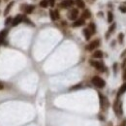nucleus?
<instances>
[{
	"instance_id": "f257e3e1",
	"label": "nucleus",
	"mask_w": 126,
	"mask_h": 126,
	"mask_svg": "<svg viewBox=\"0 0 126 126\" xmlns=\"http://www.w3.org/2000/svg\"><path fill=\"white\" fill-rule=\"evenodd\" d=\"M91 81H92L93 85L95 86L96 87H98V88H103V87H105V86H106V81H105L102 78L97 77V76L93 77Z\"/></svg>"
},
{
	"instance_id": "f03ea898",
	"label": "nucleus",
	"mask_w": 126,
	"mask_h": 126,
	"mask_svg": "<svg viewBox=\"0 0 126 126\" xmlns=\"http://www.w3.org/2000/svg\"><path fill=\"white\" fill-rule=\"evenodd\" d=\"M89 63H90V65H91V66H93L95 69H97L98 71L104 72V70H105V66H104V64H103L102 62H100V61L90 60V61H89Z\"/></svg>"
},
{
	"instance_id": "7ed1b4c3",
	"label": "nucleus",
	"mask_w": 126,
	"mask_h": 126,
	"mask_svg": "<svg viewBox=\"0 0 126 126\" xmlns=\"http://www.w3.org/2000/svg\"><path fill=\"white\" fill-rule=\"evenodd\" d=\"M99 45H100V40H94L86 47V50L91 51L93 50H95L97 47H99Z\"/></svg>"
},
{
	"instance_id": "20e7f679",
	"label": "nucleus",
	"mask_w": 126,
	"mask_h": 126,
	"mask_svg": "<svg viewBox=\"0 0 126 126\" xmlns=\"http://www.w3.org/2000/svg\"><path fill=\"white\" fill-rule=\"evenodd\" d=\"M113 110H114V112H117L118 115H120L122 113V104H121V102L118 101V99H117V101L115 102L114 105H113Z\"/></svg>"
},
{
	"instance_id": "39448f33",
	"label": "nucleus",
	"mask_w": 126,
	"mask_h": 126,
	"mask_svg": "<svg viewBox=\"0 0 126 126\" xmlns=\"http://www.w3.org/2000/svg\"><path fill=\"white\" fill-rule=\"evenodd\" d=\"M99 97H100V104H101V108H108L109 107V105H110V103H109V100L105 97V96H103L102 94H99Z\"/></svg>"
},
{
	"instance_id": "423d86ee",
	"label": "nucleus",
	"mask_w": 126,
	"mask_h": 126,
	"mask_svg": "<svg viewBox=\"0 0 126 126\" xmlns=\"http://www.w3.org/2000/svg\"><path fill=\"white\" fill-rule=\"evenodd\" d=\"M78 16H79V11L77 9H72L71 11L69 12V14H68V18L71 20H76Z\"/></svg>"
},
{
	"instance_id": "0eeeda50",
	"label": "nucleus",
	"mask_w": 126,
	"mask_h": 126,
	"mask_svg": "<svg viewBox=\"0 0 126 126\" xmlns=\"http://www.w3.org/2000/svg\"><path fill=\"white\" fill-rule=\"evenodd\" d=\"M23 20V17L22 15H18L15 18H13V22H12V25L13 26H17L18 23H20Z\"/></svg>"
},
{
	"instance_id": "6e6552de",
	"label": "nucleus",
	"mask_w": 126,
	"mask_h": 126,
	"mask_svg": "<svg viewBox=\"0 0 126 126\" xmlns=\"http://www.w3.org/2000/svg\"><path fill=\"white\" fill-rule=\"evenodd\" d=\"M75 3L74 0H63L61 2V7L62 8H69L71 6H73Z\"/></svg>"
},
{
	"instance_id": "1a4fd4ad",
	"label": "nucleus",
	"mask_w": 126,
	"mask_h": 126,
	"mask_svg": "<svg viewBox=\"0 0 126 126\" xmlns=\"http://www.w3.org/2000/svg\"><path fill=\"white\" fill-rule=\"evenodd\" d=\"M50 17L51 18L52 22H54V20L58 19L59 18V14L57 11H54V10H50Z\"/></svg>"
},
{
	"instance_id": "9d476101",
	"label": "nucleus",
	"mask_w": 126,
	"mask_h": 126,
	"mask_svg": "<svg viewBox=\"0 0 126 126\" xmlns=\"http://www.w3.org/2000/svg\"><path fill=\"white\" fill-rule=\"evenodd\" d=\"M85 24V19L83 18H80V19H76L74 22H73L72 26L73 27H79V26H81Z\"/></svg>"
},
{
	"instance_id": "9b49d317",
	"label": "nucleus",
	"mask_w": 126,
	"mask_h": 126,
	"mask_svg": "<svg viewBox=\"0 0 126 126\" xmlns=\"http://www.w3.org/2000/svg\"><path fill=\"white\" fill-rule=\"evenodd\" d=\"M7 34H8V30L7 29H3L2 31H0V44L3 43V41L6 38Z\"/></svg>"
},
{
	"instance_id": "f8f14e48",
	"label": "nucleus",
	"mask_w": 126,
	"mask_h": 126,
	"mask_svg": "<svg viewBox=\"0 0 126 126\" xmlns=\"http://www.w3.org/2000/svg\"><path fill=\"white\" fill-rule=\"evenodd\" d=\"M82 33H83V35H85V38H86V40H89L90 39V37H91V32H90V30L88 29V28H85L83 29V31H82Z\"/></svg>"
},
{
	"instance_id": "ddd939ff",
	"label": "nucleus",
	"mask_w": 126,
	"mask_h": 126,
	"mask_svg": "<svg viewBox=\"0 0 126 126\" xmlns=\"http://www.w3.org/2000/svg\"><path fill=\"white\" fill-rule=\"evenodd\" d=\"M92 57L93 58H102L103 57V52L101 50H96L93 52L92 54Z\"/></svg>"
},
{
	"instance_id": "4468645a",
	"label": "nucleus",
	"mask_w": 126,
	"mask_h": 126,
	"mask_svg": "<svg viewBox=\"0 0 126 126\" xmlns=\"http://www.w3.org/2000/svg\"><path fill=\"white\" fill-rule=\"evenodd\" d=\"M125 91H126V82H125V83H123V85L120 86V88H119V90H118L117 97H119V96L121 95V94H123Z\"/></svg>"
},
{
	"instance_id": "2eb2a0df",
	"label": "nucleus",
	"mask_w": 126,
	"mask_h": 126,
	"mask_svg": "<svg viewBox=\"0 0 126 126\" xmlns=\"http://www.w3.org/2000/svg\"><path fill=\"white\" fill-rule=\"evenodd\" d=\"M34 9H35V7H34L33 5H29V6H26V8H25V10H24V12H25L26 14H31V13L34 11Z\"/></svg>"
},
{
	"instance_id": "dca6fc26",
	"label": "nucleus",
	"mask_w": 126,
	"mask_h": 126,
	"mask_svg": "<svg viewBox=\"0 0 126 126\" xmlns=\"http://www.w3.org/2000/svg\"><path fill=\"white\" fill-rule=\"evenodd\" d=\"M14 1H12L11 3H9L8 5H7V7H6V9H5V11H4V15L5 16H7L8 14H9V12H10V10H11V8H12V6L14 5Z\"/></svg>"
},
{
	"instance_id": "f3484780",
	"label": "nucleus",
	"mask_w": 126,
	"mask_h": 126,
	"mask_svg": "<svg viewBox=\"0 0 126 126\" xmlns=\"http://www.w3.org/2000/svg\"><path fill=\"white\" fill-rule=\"evenodd\" d=\"M91 17V13L89 10H85L82 13V18H89Z\"/></svg>"
},
{
	"instance_id": "a211bd4d",
	"label": "nucleus",
	"mask_w": 126,
	"mask_h": 126,
	"mask_svg": "<svg viewBox=\"0 0 126 126\" xmlns=\"http://www.w3.org/2000/svg\"><path fill=\"white\" fill-rule=\"evenodd\" d=\"M75 3L77 4V6L79 8H85V6H86L85 1H83V0H75Z\"/></svg>"
},
{
	"instance_id": "6ab92c4d",
	"label": "nucleus",
	"mask_w": 126,
	"mask_h": 126,
	"mask_svg": "<svg viewBox=\"0 0 126 126\" xmlns=\"http://www.w3.org/2000/svg\"><path fill=\"white\" fill-rule=\"evenodd\" d=\"M88 29L90 30V32H91L92 34L96 32V26H95V24H94L93 22L89 23V25H88Z\"/></svg>"
},
{
	"instance_id": "aec40b11",
	"label": "nucleus",
	"mask_w": 126,
	"mask_h": 126,
	"mask_svg": "<svg viewBox=\"0 0 126 126\" xmlns=\"http://www.w3.org/2000/svg\"><path fill=\"white\" fill-rule=\"evenodd\" d=\"M48 6H49L48 0H42V1L40 2V7H42V8H47Z\"/></svg>"
},
{
	"instance_id": "412c9836",
	"label": "nucleus",
	"mask_w": 126,
	"mask_h": 126,
	"mask_svg": "<svg viewBox=\"0 0 126 126\" xmlns=\"http://www.w3.org/2000/svg\"><path fill=\"white\" fill-rule=\"evenodd\" d=\"M115 29V23H112L111 26H110V28H109V33L106 35V38H108L109 37V34L110 33H112V32H113V30Z\"/></svg>"
},
{
	"instance_id": "4be33fe9",
	"label": "nucleus",
	"mask_w": 126,
	"mask_h": 126,
	"mask_svg": "<svg viewBox=\"0 0 126 126\" xmlns=\"http://www.w3.org/2000/svg\"><path fill=\"white\" fill-rule=\"evenodd\" d=\"M107 15H108V22H112V20H113V15H112V13L110 11V12L107 13Z\"/></svg>"
},
{
	"instance_id": "5701e85b",
	"label": "nucleus",
	"mask_w": 126,
	"mask_h": 126,
	"mask_svg": "<svg viewBox=\"0 0 126 126\" xmlns=\"http://www.w3.org/2000/svg\"><path fill=\"white\" fill-rule=\"evenodd\" d=\"M123 39H124V34H123V33H119V34H118V41H119L120 44H122Z\"/></svg>"
},
{
	"instance_id": "b1692460",
	"label": "nucleus",
	"mask_w": 126,
	"mask_h": 126,
	"mask_svg": "<svg viewBox=\"0 0 126 126\" xmlns=\"http://www.w3.org/2000/svg\"><path fill=\"white\" fill-rule=\"evenodd\" d=\"M118 9H119V11H120L121 13H126V6H124V5H120Z\"/></svg>"
},
{
	"instance_id": "393cba45",
	"label": "nucleus",
	"mask_w": 126,
	"mask_h": 126,
	"mask_svg": "<svg viewBox=\"0 0 126 126\" xmlns=\"http://www.w3.org/2000/svg\"><path fill=\"white\" fill-rule=\"evenodd\" d=\"M13 22V18H11V17H9V18H7V19H6V22H5V24L6 25H8V24H10Z\"/></svg>"
},
{
	"instance_id": "a878e982",
	"label": "nucleus",
	"mask_w": 126,
	"mask_h": 126,
	"mask_svg": "<svg viewBox=\"0 0 126 126\" xmlns=\"http://www.w3.org/2000/svg\"><path fill=\"white\" fill-rule=\"evenodd\" d=\"M49 1V5H50L51 7H54L55 5V0H48Z\"/></svg>"
},
{
	"instance_id": "bb28decb",
	"label": "nucleus",
	"mask_w": 126,
	"mask_h": 126,
	"mask_svg": "<svg viewBox=\"0 0 126 126\" xmlns=\"http://www.w3.org/2000/svg\"><path fill=\"white\" fill-rule=\"evenodd\" d=\"M80 87H81V85H78V86H75L71 87V90H74V89H77V88H80Z\"/></svg>"
},
{
	"instance_id": "cd10ccee",
	"label": "nucleus",
	"mask_w": 126,
	"mask_h": 126,
	"mask_svg": "<svg viewBox=\"0 0 126 126\" xmlns=\"http://www.w3.org/2000/svg\"><path fill=\"white\" fill-rule=\"evenodd\" d=\"M123 79L126 81V70L124 71V75H123Z\"/></svg>"
},
{
	"instance_id": "c85d7f7f",
	"label": "nucleus",
	"mask_w": 126,
	"mask_h": 126,
	"mask_svg": "<svg viewBox=\"0 0 126 126\" xmlns=\"http://www.w3.org/2000/svg\"><path fill=\"white\" fill-rule=\"evenodd\" d=\"M120 126H126V120H125V121H123V124H121Z\"/></svg>"
},
{
	"instance_id": "c756f323",
	"label": "nucleus",
	"mask_w": 126,
	"mask_h": 126,
	"mask_svg": "<svg viewBox=\"0 0 126 126\" xmlns=\"http://www.w3.org/2000/svg\"><path fill=\"white\" fill-rule=\"evenodd\" d=\"M2 87H3V86H1V85H0V89H1V88H2Z\"/></svg>"
}]
</instances>
